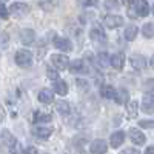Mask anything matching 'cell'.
I'll list each match as a JSON object with an SVG mask.
<instances>
[{
  "label": "cell",
  "instance_id": "obj_20",
  "mask_svg": "<svg viewBox=\"0 0 154 154\" xmlns=\"http://www.w3.org/2000/svg\"><path fill=\"white\" fill-rule=\"evenodd\" d=\"M128 99H130V94H128V91L125 88H120L117 94H116V102H117L119 105H125V103H130L128 102Z\"/></svg>",
  "mask_w": 154,
  "mask_h": 154
},
{
  "label": "cell",
  "instance_id": "obj_11",
  "mask_svg": "<svg viewBox=\"0 0 154 154\" xmlns=\"http://www.w3.org/2000/svg\"><path fill=\"white\" fill-rule=\"evenodd\" d=\"M130 139L133 140L136 145H143V143H145V140H146L145 134H143L142 131L136 130V128H131V130H130Z\"/></svg>",
  "mask_w": 154,
  "mask_h": 154
},
{
  "label": "cell",
  "instance_id": "obj_39",
  "mask_svg": "<svg viewBox=\"0 0 154 154\" xmlns=\"http://www.w3.org/2000/svg\"><path fill=\"white\" fill-rule=\"evenodd\" d=\"M149 65H151V68H154V56H152L151 60H149Z\"/></svg>",
  "mask_w": 154,
  "mask_h": 154
},
{
  "label": "cell",
  "instance_id": "obj_12",
  "mask_svg": "<svg viewBox=\"0 0 154 154\" xmlns=\"http://www.w3.org/2000/svg\"><path fill=\"white\" fill-rule=\"evenodd\" d=\"M136 14L139 17H146L149 14V5L146 0H139L136 5Z\"/></svg>",
  "mask_w": 154,
  "mask_h": 154
},
{
  "label": "cell",
  "instance_id": "obj_6",
  "mask_svg": "<svg viewBox=\"0 0 154 154\" xmlns=\"http://www.w3.org/2000/svg\"><path fill=\"white\" fill-rule=\"evenodd\" d=\"M89 37H91L93 42H97V43H105L106 42V34L103 32V29L100 26H94L89 31Z\"/></svg>",
  "mask_w": 154,
  "mask_h": 154
},
{
  "label": "cell",
  "instance_id": "obj_32",
  "mask_svg": "<svg viewBox=\"0 0 154 154\" xmlns=\"http://www.w3.org/2000/svg\"><path fill=\"white\" fill-rule=\"evenodd\" d=\"M145 89H146V91H152V89H154V79L146 80V83H145Z\"/></svg>",
  "mask_w": 154,
  "mask_h": 154
},
{
  "label": "cell",
  "instance_id": "obj_2",
  "mask_svg": "<svg viewBox=\"0 0 154 154\" xmlns=\"http://www.w3.org/2000/svg\"><path fill=\"white\" fill-rule=\"evenodd\" d=\"M9 12L16 17H23L29 12V6L26 3H12L9 8Z\"/></svg>",
  "mask_w": 154,
  "mask_h": 154
},
{
  "label": "cell",
  "instance_id": "obj_29",
  "mask_svg": "<svg viewBox=\"0 0 154 154\" xmlns=\"http://www.w3.org/2000/svg\"><path fill=\"white\" fill-rule=\"evenodd\" d=\"M77 3L83 8H88V6H96L97 5V0H77Z\"/></svg>",
  "mask_w": 154,
  "mask_h": 154
},
{
  "label": "cell",
  "instance_id": "obj_15",
  "mask_svg": "<svg viewBox=\"0 0 154 154\" xmlns=\"http://www.w3.org/2000/svg\"><path fill=\"white\" fill-rule=\"evenodd\" d=\"M125 65V56L120 54V53H116L111 56V66L116 68V69H122Z\"/></svg>",
  "mask_w": 154,
  "mask_h": 154
},
{
  "label": "cell",
  "instance_id": "obj_31",
  "mask_svg": "<svg viewBox=\"0 0 154 154\" xmlns=\"http://www.w3.org/2000/svg\"><path fill=\"white\" fill-rule=\"evenodd\" d=\"M139 125L142 126V128H154V120H140L139 122Z\"/></svg>",
  "mask_w": 154,
  "mask_h": 154
},
{
  "label": "cell",
  "instance_id": "obj_25",
  "mask_svg": "<svg viewBox=\"0 0 154 154\" xmlns=\"http://www.w3.org/2000/svg\"><path fill=\"white\" fill-rule=\"evenodd\" d=\"M56 108H57V111H59L62 116H66V114L71 112V106H69V103H68L66 100H59Z\"/></svg>",
  "mask_w": 154,
  "mask_h": 154
},
{
  "label": "cell",
  "instance_id": "obj_14",
  "mask_svg": "<svg viewBox=\"0 0 154 154\" xmlns=\"http://www.w3.org/2000/svg\"><path fill=\"white\" fill-rule=\"evenodd\" d=\"M2 143H3L5 146L12 148V146L17 145V140H16V137L12 136L8 130H3V131H2Z\"/></svg>",
  "mask_w": 154,
  "mask_h": 154
},
{
  "label": "cell",
  "instance_id": "obj_23",
  "mask_svg": "<svg viewBox=\"0 0 154 154\" xmlns=\"http://www.w3.org/2000/svg\"><path fill=\"white\" fill-rule=\"evenodd\" d=\"M97 63L102 66V68H108L111 65V59L106 53H99L97 54Z\"/></svg>",
  "mask_w": 154,
  "mask_h": 154
},
{
  "label": "cell",
  "instance_id": "obj_8",
  "mask_svg": "<svg viewBox=\"0 0 154 154\" xmlns=\"http://www.w3.org/2000/svg\"><path fill=\"white\" fill-rule=\"evenodd\" d=\"M69 71L72 74H85L88 69H86V65L82 59H75L69 63Z\"/></svg>",
  "mask_w": 154,
  "mask_h": 154
},
{
  "label": "cell",
  "instance_id": "obj_28",
  "mask_svg": "<svg viewBox=\"0 0 154 154\" xmlns=\"http://www.w3.org/2000/svg\"><path fill=\"white\" fill-rule=\"evenodd\" d=\"M46 75L49 77V79H53V80H59V72L54 68H51V66L46 68Z\"/></svg>",
  "mask_w": 154,
  "mask_h": 154
},
{
  "label": "cell",
  "instance_id": "obj_18",
  "mask_svg": "<svg viewBox=\"0 0 154 154\" xmlns=\"http://www.w3.org/2000/svg\"><path fill=\"white\" fill-rule=\"evenodd\" d=\"M53 128H49V126H38L34 130V134L38 137V139H48L51 134H53Z\"/></svg>",
  "mask_w": 154,
  "mask_h": 154
},
{
  "label": "cell",
  "instance_id": "obj_3",
  "mask_svg": "<svg viewBox=\"0 0 154 154\" xmlns=\"http://www.w3.org/2000/svg\"><path fill=\"white\" fill-rule=\"evenodd\" d=\"M103 23H105V26L109 28V29H116V28H119L123 25V19L120 16H114V14H109L103 19Z\"/></svg>",
  "mask_w": 154,
  "mask_h": 154
},
{
  "label": "cell",
  "instance_id": "obj_24",
  "mask_svg": "<svg viewBox=\"0 0 154 154\" xmlns=\"http://www.w3.org/2000/svg\"><path fill=\"white\" fill-rule=\"evenodd\" d=\"M54 91H56L57 94H60V96H66L68 86H66V83L63 82V80H56V82H54Z\"/></svg>",
  "mask_w": 154,
  "mask_h": 154
},
{
  "label": "cell",
  "instance_id": "obj_35",
  "mask_svg": "<svg viewBox=\"0 0 154 154\" xmlns=\"http://www.w3.org/2000/svg\"><path fill=\"white\" fill-rule=\"evenodd\" d=\"M77 86H79V88H82V89H85V91L88 89V83H86V80H82V79H79V80H77Z\"/></svg>",
  "mask_w": 154,
  "mask_h": 154
},
{
  "label": "cell",
  "instance_id": "obj_37",
  "mask_svg": "<svg viewBox=\"0 0 154 154\" xmlns=\"http://www.w3.org/2000/svg\"><path fill=\"white\" fill-rule=\"evenodd\" d=\"M145 154H154V146H148L146 151H145Z\"/></svg>",
  "mask_w": 154,
  "mask_h": 154
},
{
  "label": "cell",
  "instance_id": "obj_13",
  "mask_svg": "<svg viewBox=\"0 0 154 154\" xmlns=\"http://www.w3.org/2000/svg\"><path fill=\"white\" fill-rule=\"evenodd\" d=\"M125 140V133L123 131H116L111 134V139H109V143L112 148H119Z\"/></svg>",
  "mask_w": 154,
  "mask_h": 154
},
{
  "label": "cell",
  "instance_id": "obj_21",
  "mask_svg": "<svg viewBox=\"0 0 154 154\" xmlns=\"http://www.w3.org/2000/svg\"><path fill=\"white\" fill-rule=\"evenodd\" d=\"M53 120L51 114H46V112H42V111H37L34 112V122L35 123H48Z\"/></svg>",
  "mask_w": 154,
  "mask_h": 154
},
{
  "label": "cell",
  "instance_id": "obj_16",
  "mask_svg": "<svg viewBox=\"0 0 154 154\" xmlns=\"http://www.w3.org/2000/svg\"><path fill=\"white\" fill-rule=\"evenodd\" d=\"M38 100H40L42 103H51V102L54 100L53 91H51V89H48V88L40 89V93H38Z\"/></svg>",
  "mask_w": 154,
  "mask_h": 154
},
{
  "label": "cell",
  "instance_id": "obj_41",
  "mask_svg": "<svg viewBox=\"0 0 154 154\" xmlns=\"http://www.w3.org/2000/svg\"><path fill=\"white\" fill-rule=\"evenodd\" d=\"M152 14H154V5H152Z\"/></svg>",
  "mask_w": 154,
  "mask_h": 154
},
{
  "label": "cell",
  "instance_id": "obj_1",
  "mask_svg": "<svg viewBox=\"0 0 154 154\" xmlns=\"http://www.w3.org/2000/svg\"><path fill=\"white\" fill-rule=\"evenodd\" d=\"M16 63L20 68H29L32 65V53L28 49H19L16 53Z\"/></svg>",
  "mask_w": 154,
  "mask_h": 154
},
{
  "label": "cell",
  "instance_id": "obj_10",
  "mask_svg": "<svg viewBox=\"0 0 154 154\" xmlns=\"http://www.w3.org/2000/svg\"><path fill=\"white\" fill-rule=\"evenodd\" d=\"M131 66L136 69V71H142L145 66H146V59L140 54H136L131 57Z\"/></svg>",
  "mask_w": 154,
  "mask_h": 154
},
{
  "label": "cell",
  "instance_id": "obj_36",
  "mask_svg": "<svg viewBox=\"0 0 154 154\" xmlns=\"http://www.w3.org/2000/svg\"><path fill=\"white\" fill-rule=\"evenodd\" d=\"M22 154H37V149H35L34 146H28L26 149L22 151Z\"/></svg>",
  "mask_w": 154,
  "mask_h": 154
},
{
  "label": "cell",
  "instance_id": "obj_38",
  "mask_svg": "<svg viewBox=\"0 0 154 154\" xmlns=\"http://www.w3.org/2000/svg\"><path fill=\"white\" fill-rule=\"evenodd\" d=\"M122 2H123V3H126V5H131V3H134V2H136V0H122Z\"/></svg>",
  "mask_w": 154,
  "mask_h": 154
},
{
  "label": "cell",
  "instance_id": "obj_22",
  "mask_svg": "<svg viewBox=\"0 0 154 154\" xmlns=\"http://www.w3.org/2000/svg\"><path fill=\"white\" fill-rule=\"evenodd\" d=\"M137 32H139V29H137L136 25H130V26L125 29V38L128 42H133L134 38L137 37Z\"/></svg>",
  "mask_w": 154,
  "mask_h": 154
},
{
  "label": "cell",
  "instance_id": "obj_4",
  "mask_svg": "<svg viewBox=\"0 0 154 154\" xmlns=\"http://www.w3.org/2000/svg\"><path fill=\"white\" fill-rule=\"evenodd\" d=\"M51 60H53V63H54V66L57 68V69H66L68 66H69V60H68V57L66 56H63V54H53L51 56Z\"/></svg>",
  "mask_w": 154,
  "mask_h": 154
},
{
  "label": "cell",
  "instance_id": "obj_5",
  "mask_svg": "<svg viewBox=\"0 0 154 154\" xmlns=\"http://www.w3.org/2000/svg\"><path fill=\"white\" fill-rule=\"evenodd\" d=\"M142 111L146 114H154V96L151 93L145 94L142 99Z\"/></svg>",
  "mask_w": 154,
  "mask_h": 154
},
{
  "label": "cell",
  "instance_id": "obj_26",
  "mask_svg": "<svg viewBox=\"0 0 154 154\" xmlns=\"http://www.w3.org/2000/svg\"><path fill=\"white\" fill-rule=\"evenodd\" d=\"M126 109H128V117L134 119L136 116H137V111H139V103H137L136 100H133V102H130V103H128Z\"/></svg>",
  "mask_w": 154,
  "mask_h": 154
},
{
  "label": "cell",
  "instance_id": "obj_40",
  "mask_svg": "<svg viewBox=\"0 0 154 154\" xmlns=\"http://www.w3.org/2000/svg\"><path fill=\"white\" fill-rule=\"evenodd\" d=\"M2 3H6V0H2Z\"/></svg>",
  "mask_w": 154,
  "mask_h": 154
},
{
  "label": "cell",
  "instance_id": "obj_9",
  "mask_svg": "<svg viewBox=\"0 0 154 154\" xmlns=\"http://www.w3.org/2000/svg\"><path fill=\"white\" fill-rule=\"evenodd\" d=\"M54 46L60 51H63V53H69V51L72 49V43L68 40V38H63V37H57L54 40Z\"/></svg>",
  "mask_w": 154,
  "mask_h": 154
},
{
  "label": "cell",
  "instance_id": "obj_19",
  "mask_svg": "<svg viewBox=\"0 0 154 154\" xmlns=\"http://www.w3.org/2000/svg\"><path fill=\"white\" fill-rule=\"evenodd\" d=\"M100 94H102V97H105V99H116L117 91H116L111 85H103L100 88Z\"/></svg>",
  "mask_w": 154,
  "mask_h": 154
},
{
  "label": "cell",
  "instance_id": "obj_30",
  "mask_svg": "<svg viewBox=\"0 0 154 154\" xmlns=\"http://www.w3.org/2000/svg\"><path fill=\"white\" fill-rule=\"evenodd\" d=\"M105 6H106L108 9H117V8H119V3H117V0H106Z\"/></svg>",
  "mask_w": 154,
  "mask_h": 154
},
{
  "label": "cell",
  "instance_id": "obj_17",
  "mask_svg": "<svg viewBox=\"0 0 154 154\" xmlns=\"http://www.w3.org/2000/svg\"><path fill=\"white\" fill-rule=\"evenodd\" d=\"M35 38V32L32 29H23L20 32V40L25 43V45H31Z\"/></svg>",
  "mask_w": 154,
  "mask_h": 154
},
{
  "label": "cell",
  "instance_id": "obj_33",
  "mask_svg": "<svg viewBox=\"0 0 154 154\" xmlns=\"http://www.w3.org/2000/svg\"><path fill=\"white\" fill-rule=\"evenodd\" d=\"M0 12H2V19L6 20V19H8V9H6L5 3H2V6H0Z\"/></svg>",
  "mask_w": 154,
  "mask_h": 154
},
{
  "label": "cell",
  "instance_id": "obj_34",
  "mask_svg": "<svg viewBox=\"0 0 154 154\" xmlns=\"http://www.w3.org/2000/svg\"><path fill=\"white\" fill-rule=\"evenodd\" d=\"M120 154H140V151H139V149H134V148H126V149H123Z\"/></svg>",
  "mask_w": 154,
  "mask_h": 154
},
{
  "label": "cell",
  "instance_id": "obj_27",
  "mask_svg": "<svg viewBox=\"0 0 154 154\" xmlns=\"http://www.w3.org/2000/svg\"><path fill=\"white\" fill-rule=\"evenodd\" d=\"M142 34H143L146 38L154 37V23H145L143 28H142Z\"/></svg>",
  "mask_w": 154,
  "mask_h": 154
},
{
  "label": "cell",
  "instance_id": "obj_7",
  "mask_svg": "<svg viewBox=\"0 0 154 154\" xmlns=\"http://www.w3.org/2000/svg\"><path fill=\"white\" fill-rule=\"evenodd\" d=\"M89 149H91L93 154H105L108 151V143L105 142V140H102V139H97V140H94V142L91 143Z\"/></svg>",
  "mask_w": 154,
  "mask_h": 154
}]
</instances>
